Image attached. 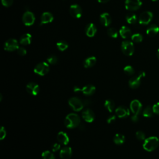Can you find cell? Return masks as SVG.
<instances>
[{"label": "cell", "mask_w": 159, "mask_h": 159, "mask_svg": "<svg viewBox=\"0 0 159 159\" xmlns=\"http://www.w3.org/2000/svg\"><path fill=\"white\" fill-rule=\"evenodd\" d=\"M80 118L77 114L71 113L67 116L65 119V125L68 129H74L80 125Z\"/></svg>", "instance_id": "1"}, {"label": "cell", "mask_w": 159, "mask_h": 159, "mask_svg": "<svg viewBox=\"0 0 159 159\" xmlns=\"http://www.w3.org/2000/svg\"><path fill=\"white\" fill-rule=\"evenodd\" d=\"M159 145V139L155 136L150 137L144 140L143 148L147 152L155 150Z\"/></svg>", "instance_id": "2"}, {"label": "cell", "mask_w": 159, "mask_h": 159, "mask_svg": "<svg viewBox=\"0 0 159 159\" xmlns=\"http://www.w3.org/2000/svg\"><path fill=\"white\" fill-rule=\"evenodd\" d=\"M68 104L74 111H80L85 107L83 99L77 97L70 98L68 101Z\"/></svg>", "instance_id": "3"}, {"label": "cell", "mask_w": 159, "mask_h": 159, "mask_svg": "<svg viewBox=\"0 0 159 159\" xmlns=\"http://www.w3.org/2000/svg\"><path fill=\"white\" fill-rule=\"evenodd\" d=\"M121 50L125 55L131 56L134 52V46L133 43L129 41H125L121 44Z\"/></svg>", "instance_id": "4"}, {"label": "cell", "mask_w": 159, "mask_h": 159, "mask_svg": "<svg viewBox=\"0 0 159 159\" xmlns=\"http://www.w3.org/2000/svg\"><path fill=\"white\" fill-rule=\"evenodd\" d=\"M50 70L49 65L47 63L42 62L38 63L34 68V72L35 74H36L41 76H44L47 75Z\"/></svg>", "instance_id": "5"}, {"label": "cell", "mask_w": 159, "mask_h": 159, "mask_svg": "<svg viewBox=\"0 0 159 159\" xmlns=\"http://www.w3.org/2000/svg\"><path fill=\"white\" fill-rule=\"evenodd\" d=\"M146 76V73L143 71L140 72L136 76L132 77L129 81V85L132 89H137L140 85L141 78Z\"/></svg>", "instance_id": "6"}, {"label": "cell", "mask_w": 159, "mask_h": 159, "mask_svg": "<svg viewBox=\"0 0 159 159\" xmlns=\"http://www.w3.org/2000/svg\"><path fill=\"white\" fill-rule=\"evenodd\" d=\"M153 18V13L150 11H144L140 14L139 17V23L142 25H147Z\"/></svg>", "instance_id": "7"}, {"label": "cell", "mask_w": 159, "mask_h": 159, "mask_svg": "<svg viewBox=\"0 0 159 159\" xmlns=\"http://www.w3.org/2000/svg\"><path fill=\"white\" fill-rule=\"evenodd\" d=\"M143 3L140 0H126L125 7L129 11H136L139 9Z\"/></svg>", "instance_id": "8"}, {"label": "cell", "mask_w": 159, "mask_h": 159, "mask_svg": "<svg viewBox=\"0 0 159 159\" xmlns=\"http://www.w3.org/2000/svg\"><path fill=\"white\" fill-rule=\"evenodd\" d=\"M19 43L15 39H9L7 40L4 45V49L8 52H13L18 49Z\"/></svg>", "instance_id": "9"}, {"label": "cell", "mask_w": 159, "mask_h": 159, "mask_svg": "<svg viewBox=\"0 0 159 159\" xmlns=\"http://www.w3.org/2000/svg\"><path fill=\"white\" fill-rule=\"evenodd\" d=\"M35 20L36 18H35L34 14L29 11H26L23 16V22L26 26H32L34 23Z\"/></svg>", "instance_id": "10"}, {"label": "cell", "mask_w": 159, "mask_h": 159, "mask_svg": "<svg viewBox=\"0 0 159 159\" xmlns=\"http://www.w3.org/2000/svg\"><path fill=\"white\" fill-rule=\"evenodd\" d=\"M130 109L134 114L139 115L142 112L143 104L139 100L134 99L130 104Z\"/></svg>", "instance_id": "11"}, {"label": "cell", "mask_w": 159, "mask_h": 159, "mask_svg": "<svg viewBox=\"0 0 159 159\" xmlns=\"http://www.w3.org/2000/svg\"><path fill=\"white\" fill-rule=\"evenodd\" d=\"M69 12L74 18H80L82 15V9L78 5H73L70 7Z\"/></svg>", "instance_id": "12"}, {"label": "cell", "mask_w": 159, "mask_h": 159, "mask_svg": "<svg viewBox=\"0 0 159 159\" xmlns=\"http://www.w3.org/2000/svg\"><path fill=\"white\" fill-rule=\"evenodd\" d=\"M26 89L28 93L34 96L37 95L40 92L39 86L38 84L33 82L29 83L26 87Z\"/></svg>", "instance_id": "13"}, {"label": "cell", "mask_w": 159, "mask_h": 159, "mask_svg": "<svg viewBox=\"0 0 159 159\" xmlns=\"http://www.w3.org/2000/svg\"><path fill=\"white\" fill-rule=\"evenodd\" d=\"M82 117L87 122H92L95 118V115L93 111L89 108L84 110L82 112Z\"/></svg>", "instance_id": "14"}, {"label": "cell", "mask_w": 159, "mask_h": 159, "mask_svg": "<svg viewBox=\"0 0 159 159\" xmlns=\"http://www.w3.org/2000/svg\"><path fill=\"white\" fill-rule=\"evenodd\" d=\"M116 114L120 118H125L130 115L129 110L125 106H121L115 110Z\"/></svg>", "instance_id": "15"}, {"label": "cell", "mask_w": 159, "mask_h": 159, "mask_svg": "<svg viewBox=\"0 0 159 159\" xmlns=\"http://www.w3.org/2000/svg\"><path fill=\"white\" fill-rule=\"evenodd\" d=\"M99 21H100L101 24L103 26H104L105 27H108L111 24L112 19L109 13H104L101 14L100 17H99Z\"/></svg>", "instance_id": "16"}, {"label": "cell", "mask_w": 159, "mask_h": 159, "mask_svg": "<svg viewBox=\"0 0 159 159\" xmlns=\"http://www.w3.org/2000/svg\"><path fill=\"white\" fill-rule=\"evenodd\" d=\"M85 34L88 37L93 38L95 36V34L97 32V29L96 26L93 23H90L86 25L85 29Z\"/></svg>", "instance_id": "17"}, {"label": "cell", "mask_w": 159, "mask_h": 159, "mask_svg": "<svg viewBox=\"0 0 159 159\" xmlns=\"http://www.w3.org/2000/svg\"><path fill=\"white\" fill-rule=\"evenodd\" d=\"M54 20V16L52 14L49 12H45L43 13L41 17V26L43 24H46L52 22Z\"/></svg>", "instance_id": "18"}, {"label": "cell", "mask_w": 159, "mask_h": 159, "mask_svg": "<svg viewBox=\"0 0 159 159\" xmlns=\"http://www.w3.org/2000/svg\"><path fill=\"white\" fill-rule=\"evenodd\" d=\"M72 155V150L69 147H65L60 150V157L62 159H70Z\"/></svg>", "instance_id": "19"}, {"label": "cell", "mask_w": 159, "mask_h": 159, "mask_svg": "<svg viewBox=\"0 0 159 159\" xmlns=\"http://www.w3.org/2000/svg\"><path fill=\"white\" fill-rule=\"evenodd\" d=\"M119 34L123 39H128L132 36V32L131 29L127 26H122L119 30Z\"/></svg>", "instance_id": "20"}, {"label": "cell", "mask_w": 159, "mask_h": 159, "mask_svg": "<svg viewBox=\"0 0 159 159\" xmlns=\"http://www.w3.org/2000/svg\"><path fill=\"white\" fill-rule=\"evenodd\" d=\"M57 140L60 144L66 146L69 143V137L66 133L61 131L57 134Z\"/></svg>", "instance_id": "21"}, {"label": "cell", "mask_w": 159, "mask_h": 159, "mask_svg": "<svg viewBox=\"0 0 159 159\" xmlns=\"http://www.w3.org/2000/svg\"><path fill=\"white\" fill-rule=\"evenodd\" d=\"M96 90V88L92 85H88L81 88V92L86 96H90L93 95Z\"/></svg>", "instance_id": "22"}, {"label": "cell", "mask_w": 159, "mask_h": 159, "mask_svg": "<svg viewBox=\"0 0 159 159\" xmlns=\"http://www.w3.org/2000/svg\"><path fill=\"white\" fill-rule=\"evenodd\" d=\"M96 63V58L95 57L92 56L86 58L83 62V66L85 68H91L93 67Z\"/></svg>", "instance_id": "23"}, {"label": "cell", "mask_w": 159, "mask_h": 159, "mask_svg": "<svg viewBox=\"0 0 159 159\" xmlns=\"http://www.w3.org/2000/svg\"><path fill=\"white\" fill-rule=\"evenodd\" d=\"M31 41H32V36L30 34L26 33L23 34L20 38V42L21 45H27L31 43Z\"/></svg>", "instance_id": "24"}, {"label": "cell", "mask_w": 159, "mask_h": 159, "mask_svg": "<svg viewBox=\"0 0 159 159\" xmlns=\"http://www.w3.org/2000/svg\"><path fill=\"white\" fill-rule=\"evenodd\" d=\"M159 32V27L155 24L150 25L147 29L146 33L149 36L153 37L157 35Z\"/></svg>", "instance_id": "25"}, {"label": "cell", "mask_w": 159, "mask_h": 159, "mask_svg": "<svg viewBox=\"0 0 159 159\" xmlns=\"http://www.w3.org/2000/svg\"><path fill=\"white\" fill-rule=\"evenodd\" d=\"M114 143L117 145L122 144L125 141V137L121 134H116L113 138Z\"/></svg>", "instance_id": "26"}, {"label": "cell", "mask_w": 159, "mask_h": 159, "mask_svg": "<svg viewBox=\"0 0 159 159\" xmlns=\"http://www.w3.org/2000/svg\"><path fill=\"white\" fill-rule=\"evenodd\" d=\"M104 107L106 108L109 112L112 113L114 110L115 108V104L114 101L111 99H107L104 103Z\"/></svg>", "instance_id": "27"}, {"label": "cell", "mask_w": 159, "mask_h": 159, "mask_svg": "<svg viewBox=\"0 0 159 159\" xmlns=\"http://www.w3.org/2000/svg\"><path fill=\"white\" fill-rule=\"evenodd\" d=\"M126 19L128 23L130 24H135L137 21V17L134 13L128 14L126 17Z\"/></svg>", "instance_id": "28"}, {"label": "cell", "mask_w": 159, "mask_h": 159, "mask_svg": "<svg viewBox=\"0 0 159 159\" xmlns=\"http://www.w3.org/2000/svg\"><path fill=\"white\" fill-rule=\"evenodd\" d=\"M154 111L152 107H151L150 106H148L143 111V115L144 117H151L154 115Z\"/></svg>", "instance_id": "29"}, {"label": "cell", "mask_w": 159, "mask_h": 159, "mask_svg": "<svg viewBox=\"0 0 159 159\" xmlns=\"http://www.w3.org/2000/svg\"><path fill=\"white\" fill-rule=\"evenodd\" d=\"M57 47L59 50L63 52L68 47V44L65 41H60L57 43Z\"/></svg>", "instance_id": "30"}, {"label": "cell", "mask_w": 159, "mask_h": 159, "mask_svg": "<svg viewBox=\"0 0 159 159\" xmlns=\"http://www.w3.org/2000/svg\"><path fill=\"white\" fill-rule=\"evenodd\" d=\"M131 40L135 43H140L143 41V37L140 34H134L131 36Z\"/></svg>", "instance_id": "31"}, {"label": "cell", "mask_w": 159, "mask_h": 159, "mask_svg": "<svg viewBox=\"0 0 159 159\" xmlns=\"http://www.w3.org/2000/svg\"><path fill=\"white\" fill-rule=\"evenodd\" d=\"M108 35L111 37V38H117V36H118V32L116 30V29L114 28V27H110L108 29L107 31Z\"/></svg>", "instance_id": "32"}, {"label": "cell", "mask_w": 159, "mask_h": 159, "mask_svg": "<svg viewBox=\"0 0 159 159\" xmlns=\"http://www.w3.org/2000/svg\"><path fill=\"white\" fill-rule=\"evenodd\" d=\"M42 157L43 159H56L54 154L49 150L44 151L42 154Z\"/></svg>", "instance_id": "33"}, {"label": "cell", "mask_w": 159, "mask_h": 159, "mask_svg": "<svg viewBox=\"0 0 159 159\" xmlns=\"http://www.w3.org/2000/svg\"><path fill=\"white\" fill-rule=\"evenodd\" d=\"M47 61L51 65H56L58 62V57L55 55H50L47 57Z\"/></svg>", "instance_id": "34"}, {"label": "cell", "mask_w": 159, "mask_h": 159, "mask_svg": "<svg viewBox=\"0 0 159 159\" xmlns=\"http://www.w3.org/2000/svg\"><path fill=\"white\" fill-rule=\"evenodd\" d=\"M124 72H125V73L127 75H129V76H131L132 75L134 74L135 73V70L134 69V68L131 66V65H128L126 67H125V68H124Z\"/></svg>", "instance_id": "35"}, {"label": "cell", "mask_w": 159, "mask_h": 159, "mask_svg": "<svg viewBox=\"0 0 159 159\" xmlns=\"http://www.w3.org/2000/svg\"><path fill=\"white\" fill-rule=\"evenodd\" d=\"M136 137L138 140H146V134L143 131H137L136 134Z\"/></svg>", "instance_id": "36"}, {"label": "cell", "mask_w": 159, "mask_h": 159, "mask_svg": "<svg viewBox=\"0 0 159 159\" xmlns=\"http://www.w3.org/2000/svg\"><path fill=\"white\" fill-rule=\"evenodd\" d=\"M17 54H18L21 56H24L27 54V50L24 47H19L18 49H17Z\"/></svg>", "instance_id": "37"}, {"label": "cell", "mask_w": 159, "mask_h": 159, "mask_svg": "<svg viewBox=\"0 0 159 159\" xmlns=\"http://www.w3.org/2000/svg\"><path fill=\"white\" fill-rule=\"evenodd\" d=\"M14 0H2V4L5 7H9L13 3Z\"/></svg>", "instance_id": "38"}, {"label": "cell", "mask_w": 159, "mask_h": 159, "mask_svg": "<svg viewBox=\"0 0 159 159\" xmlns=\"http://www.w3.org/2000/svg\"><path fill=\"white\" fill-rule=\"evenodd\" d=\"M6 136V132L3 126L2 127L1 129H0V139L3 140Z\"/></svg>", "instance_id": "39"}, {"label": "cell", "mask_w": 159, "mask_h": 159, "mask_svg": "<svg viewBox=\"0 0 159 159\" xmlns=\"http://www.w3.org/2000/svg\"><path fill=\"white\" fill-rule=\"evenodd\" d=\"M152 108H153L154 113L155 114H157L159 115V103H157L156 104H155L152 107Z\"/></svg>", "instance_id": "40"}, {"label": "cell", "mask_w": 159, "mask_h": 159, "mask_svg": "<svg viewBox=\"0 0 159 159\" xmlns=\"http://www.w3.org/2000/svg\"><path fill=\"white\" fill-rule=\"evenodd\" d=\"M60 149V145L57 143L54 144L52 147V150L53 152H57V151L59 150Z\"/></svg>", "instance_id": "41"}, {"label": "cell", "mask_w": 159, "mask_h": 159, "mask_svg": "<svg viewBox=\"0 0 159 159\" xmlns=\"http://www.w3.org/2000/svg\"><path fill=\"white\" fill-rule=\"evenodd\" d=\"M116 116L115 115H112V116H110L108 117L107 119V122L108 124H111L113 122H114L115 121H116Z\"/></svg>", "instance_id": "42"}, {"label": "cell", "mask_w": 159, "mask_h": 159, "mask_svg": "<svg viewBox=\"0 0 159 159\" xmlns=\"http://www.w3.org/2000/svg\"><path fill=\"white\" fill-rule=\"evenodd\" d=\"M139 115L134 114V115L131 117V121H132L133 122H137L139 121Z\"/></svg>", "instance_id": "43"}, {"label": "cell", "mask_w": 159, "mask_h": 159, "mask_svg": "<svg viewBox=\"0 0 159 159\" xmlns=\"http://www.w3.org/2000/svg\"><path fill=\"white\" fill-rule=\"evenodd\" d=\"M83 103H84V104L86 107V106H88L90 105L91 103H92V101L90 100V99H83Z\"/></svg>", "instance_id": "44"}, {"label": "cell", "mask_w": 159, "mask_h": 159, "mask_svg": "<svg viewBox=\"0 0 159 159\" xmlns=\"http://www.w3.org/2000/svg\"><path fill=\"white\" fill-rule=\"evenodd\" d=\"M74 92H75V93L80 92H81V88H80L78 87V86H75L74 87Z\"/></svg>", "instance_id": "45"}, {"label": "cell", "mask_w": 159, "mask_h": 159, "mask_svg": "<svg viewBox=\"0 0 159 159\" xmlns=\"http://www.w3.org/2000/svg\"><path fill=\"white\" fill-rule=\"evenodd\" d=\"M78 128H79V129L83 131V130H84L85 129V126L83 125V124L80 123V125L78 126Z\"/></svg>", "instance_id": "46"}, {"label": "cell", "mask_w": 159, "mask_h": 159, "mask_svg": "<svg viewBox=\"0 0 159 159\" xmlns=\"http://www.w3.org/2000/svg\"><path fill=\"white\" fill-rule=\"evenodd\" d=\"M110 0H98V2L100 3H108Z\"/></svg>", "instance_id": "47"}, {"label": "cell", "mask_w": 159, "mask_h": 159, "mask_svg": "<svg viewBox=\"0 0 159 159\" xmlns=\"http://www.w3.org/2000/svg\"><path fill=\"white\" fill-rule=\"evenodd\" d=\"M157 56L158 59H159V49H158V50H157Z\"/></svg>", "instance_id": "48"}, {"label": "cell", "mask_w": 159, "mask_h": 159, "mask_svg": "<svg viewBox=\"0 0 159 159\" xmlns=\"http://www.w3.org/2000/svg\"><path fill=\"white\" fill-rule=\"evenodd\" d=\"M152 2H157V1H158V0H152Z\"/></svg>", "instance_id": "49"}]
</instances>
